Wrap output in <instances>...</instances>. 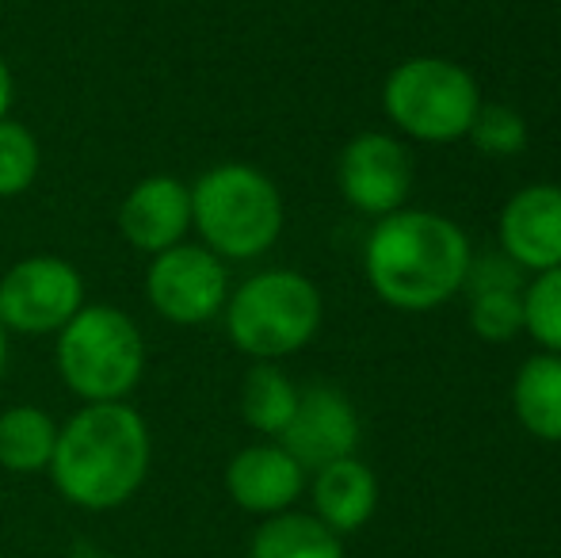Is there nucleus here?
<instances>
[{"instance_id": "obj_8", "label": "nucleus", "mask_w": 561, "mask_h": 558, "mask_svg": "<svg viewBox=\"0 0 561 558\" xmlns=\"http://www.w3.org/2000/svg\"><path fill=\"white\" fill-rule=\"evenodd\" d=\"M229 276L222 257L207 246H180L149 257L146 303L172 326H203L226 310Z\"/></svg>"}, {"instance_id": "obj_13", "label": "nucleus", "mask_w": 561, "mask_h": 558, "mask_svg": "<svg viewBox=\"0 0 561 558\" xmlns=\"http://www.w3.org/2000/svg\"><path fill=\"white\" fill-rule=\"evenodd\" d=\"M226 490L237 509L252 516H275L295 509L306 490V470L287 447L275 444H249L229 459Z\"/></svg>"}, {"instance_id": "obj_22", "label": "nucleus", "mask_w": 561, "mask_h": 558, "mask_svg": "<svg viewBox=\"0 0 561 558\" xmlns=\"http://www.w3.org/2000/svg\"><path fill=\"white\" fill-rule=\"evenodd\" d=\"M466 138H473V146L485 157H516V153H524V146H527V123L516 107L481 104L478 119H473Z\"/></svg>"}, {"instance_id": "obj_10", "label": "nucleus", "mask_w": 561, "mask_h": 558, "mask_svg": "<svg viewBox=\"0 0 561 558\" xmlns=\"http://www.w3.org/2000/svg\"><path fill=\"white\" fill-rule=\"evenodd\" d=\"M279 444L302 463V470H321L347 459L359 444V413L336 387H310L298 395V410L283 429Z\"/></svg>"}, {"instance_id": "obj_25", "label": "nucleus", "mask_w": 561, "mask_h": 558, "mask_svg": "<svg viewBox=\"0 0 561 558\" xmlns=\"http://www.w3.org/2000/svg\"><path fill=\"white\" fill-rule=\"evenodd\" d=\"M89 558H126V555H89Z\"/></svg>"}, {"instance_id": "obj_3", "label": "nucleus", "mask_w": 561, "mask_h": 558, "mask_svg": "<svg viewBox=\"0 0 561 558\" xmlns=\"http://www.w3.org/2000/svg\"><path fill=\"white\" fill-rule=\"evenodd\" d=\"M192 230L222 261L264 257L283 234L279 187L256 164H215L192 184Z\"/></svg>"}, {"instance_id": "obj_4", "label": "nucleus", "mask_w": 561, "mask_h": 558, "mask_svg": "<svg viewBox=\"0 0 561 558\" xmlns=\"http://www.w3.org/2000/svg\"><path fill=\"white\" fill-rule=\"evenodd\" d=\"M54 344L58 375L84 406L126 402L146 375V337L112 303H84Z\"/></svg>"}, {"instance_id": "obj_14", "label": "nucleus", "mask_w": 561, "mask_h": 558, "mask_svg": "<svg viewBox=\"0 0 561 558\" xmlns=\"http://www.w3.org/2000/svg\"><path fill=\"white\" fill-rule=\"evenodd\" d=\"M466 310H470V329L481 341H512L524 333V287L519 269L508 257H481L470 261L466 272Z\"/></svg>"}, {"instance_id": "obj_17", "label": "nucleus", "mask_w": 561, "mask_h": 558, "mask_svg": "<svg viewBox=\"0 0 561 558\" xmlns=\"http://www.w3.org/2000/svg\"><path fill=\"white\" fill-rule=\"evenodd\" d=\"M61 424L38 406H8L0 413V467L12 475L50 470Z\"/></svg>"}, {"instance_id": "obj_16", "label": "nucleus", "mask_w": 561, "mask_h": 558, "mask_svg": "<svg viewBox=\"0 0 561 558\" xmlns=\"http://www.w3.org/2000/svg\"><path fill=\"white\" fill-rule=\"evenodd\" d=\"M512 410L531 436L561 444V356L539 352L524 360L512 383Z\"/></svg>"}, {"instance_id": "obj_6", "label": "nucleus", "mask_w": 561, "mask_h": 558, "mask_svg": "<svg viewBox=\"0 0 561 558\" xmlns=\"http://www.w3.org/2000/svg\"><path fill=\"white\" fill-rule=\"evenodd\" d=\"M382 107L398 130L416 141H458L470 135L481 89L470 69L447 58H409L386 77Z\"/></svg>"}, {"instance_id": "obj_1", "label": "nucleus", "mask_w": 561, "mask_h": 558, "mask_svg": "<svg viewBox=\"0 0 561 558\" xmlns=\"http://www.w3.org/2000/svg\"><path fill=\"white\" fill-rule=\"evenodd\" d=\"M153 463L149 424L130 402L81 406L58 429L50 482L84 513H112L146 486Z\"/></svg>"}, {"instance_id": "obj_5", "label": "nucleus", "mask_w": 561, "mask_h": 558, "mask_svg": "<svg viewBox=\"0 0 561 558\" xmlns=\"http://www.w3.org/2000/svg\"><path fill=\"white\" fill-rule=\"evenodd\" d=\"M226 333L237 352L256 364L295 356L321 329V291L302 272L267 269L256 272L226 298Z\"/></svg>"}, {"instance_id": "obj_18", "label": "nucleus", "mask_w": 561, "mask_h": 558, "mask_svg": "<svg viewBox=\"0 0 561 558\" xmlns=\"http://www.w3.org/2000/svg\"><path fill=\"white\" fill-rule=\"evenodd\" d=\"M249 558H344V544L313 513L287 509L264 516V524L252 532Z\"/></svg>"}, {"instance_id": "obj_15", "label": "nucleus", "mask_w": 561, "mask_h": 558, "mask_svg": "<svg viewBox=\"0 0 561 558\" xmlns=\"http://www.w3.org/2000/svg\"><path fill=\"white\" fill-rule=\"evenodd\" d=\"M310 498H313V516L325 528H333L336 536H347V532H359L375 516L378 478L367 463L347 455V459H336L329 467L313 470Z\"/></svg>"}, {"instance_id": "obj_24", "label": "nucleus", "mask_w": 561, "mask_h": 558, "mask_svg": "<svg viewBox=\"0 0 561 558\" xmlns=\"http://www.w3.org/2000/svg\"><path fill=\"white\" fill-rule=\"evenodd\" d=\"M4 367H8V329L0 326V379H4Z\"/></svg>"}, {"instance_id": "obj_11", "label": "nucleus", "mask_w": 561, "mask_h": 558, "mask_svg": "<svg viewBox=\"0 0 561 558\" xmlns=\"http://www.w3.org/2000/svg\"><path fill=\"white\" fill-rule=\"evenodd\" d=\"M187 230H192V187L169 172L138 180L118 207V234L126 246L146 257L180 246Z\"/></svg>"}, {"instance_id": "obj_23", "label": "nucleus", "mask_w": 561, "mask_h": 558, "mask_svg": "<svg viewBox=\"0 0 561 558\" xmlns=\"http://www.w3.org/2000/svg\"><path fill=\"white\" fill-rule=\"evenodd\" d=\"M12 100H15V81H12V69H8V58L0 54V119H8Z\"/></svg>"}, {"instance_id": "obj_20", "label": "nucleus", "mask_w": 561, "mask_h": 558, "mask_svg": "<svg viewBox=\"0 0 561 558\" xmlns=\"http://www.w3.org/2000/svg\"><path fill=\"white\" fill-rule=\"evenodd\" d=\"M43 149L27 123L0 119V200H15L38 180Z\"/></svg>"}, {"instance_id": "obj_19", "label": "nucleus", "mask_w": 561, "mask_h": 558, "mask_svg": "<svg viewBox=\"0 0 561 558\" xmlns=\"http://www.w3.org/2000/svg\"><path fill=\"white\" fill-rule=\"evenodd\" d=\"M298 395L302 390L287 379V372L275 364H252L241 383V418L252 432L279 440L298 410Z\"/></svg>"}, {"instance_id": "obj_12", "label": "nucleus", "mask_w": 561, "mask_h": 558, "mask_svg": "<svg viewBox=\"0 0 561 558\" xmlns=\"http://www.w3.org/2000/svg\"><path fill=\"white\" fill-rule=\"evenodd\" d=\"M501 249L516 269L550 272L561 264V187L531 184L516 192L501 210Z\"/></svg>"}, {"instance_id": "obj_21", "label": "nucleus", "mask_w": 561, "mask_h": 558, "mask_svg": "<svg viewBox=\"0 0 561 558\" xmlns=\"http://www.w3.org/2000/svg\"><path fill=\"white\" fill-rule=\"evenodd\" d=\"M524 333L547 352L561 356V264L539 272L524 287Z\"/></svg>"}, {"instance_id": "obj_9", "label": "nucleus", "mask_w": 561, "mask_h": 558, "mask_svg": "<svg viewBox=\"0 0 561 558\" xmlns=\"http://www.w3.org/2000/svg\"><path fill=\"white\" fill-rule=\"evenodd\" d=\"M336 184L355 210L386 218L405 207L409 192H413V157L398 138L367 130L344 146L336 164Z\"/></svg>"}, {"instance_id": "obj_7", "label": "nucleus", "mask_w": 561, "mask_h": 558, "mask_svg": "<svg viewBox=\"0 0 561 558\" xmlns=\"http://www.w3.org/2000/svg\"><path fill=\"white\" fill-rule=\"evenodd\" d=\"M84 306V276L66 257H23L0 276V326L8 333H61Z\"/></svg>"}, {"instance_id": "obj_2", "label": "nucleus", "mask_w": 561, "mask_h": 558, "mask_svg": "<svg viewBox=\"0 0 561 558\" xmlns=\"http://www.w3.org/2000/svg\"><path fill=\"white\" fill-rule=\"evenodd\" d=\"M470 238L436 210H393L378 218L363 249L375 295L393 310L424 314L462 291L470 272Z\"/></svg>"}]
</instances>
